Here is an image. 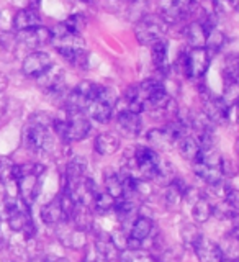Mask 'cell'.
Listing matches in <instances>:
<instances>
[{"label":"cell","mask_w":239,"mask_h":262,"mask_svg":"<svg viewBox=\"0 0 239 262\" xmlns=\"http://www.w3.org/2000/svg\"><path fill=\"white\" fill-rule=\"evenodd\" d=\"M51 43L54 45L56 51L64 56L71 64L77 68H87L89 54L85 51V41L77 33H72L59 23L51 31Z\"/></svg>","instance_id":"cell-1"},{"label":"cell","mask_w":239,"mask_h":262,"mask_svg":"<svg viewBox=\"0 0 239 262\" xmlns=\"http://www.w3.org/2000/svg\"><path fill=\"white\" fill-rule=\"evenodd\" d=\"M39 216L43 220V223H46V225H59L62 221H66L59 196H57V199H53L51 202H48L45 207L41 208Z\"/></svg>","instance_id":"cell-20"},{"label":"cell","mask_w":239,"mask_h":262,"mask_svg":"<svg viewBox=\"0 0 239 262\" xmlns=\"http://www.w3.org/2000/svg\"><path fill=\"white\" fill-rule=\"evenodd\" d=\"M177 144H179V151H180V156H182L184 159H187V161H195V158L199 156V152H200V143L197 141V138L193 136V135H187V136H184V138H180L179 141H177Z\"/></svg>","instance_id":"cell-26"},{"label":"cell","mask_w":239,"mask_h":262,"mask_svg":"<svg viewBox=\"0 0 239 262\" xmlns=\"http://www.w3.org/2000/svg\"><path fill=\"white\" fill-rule=\"evenodd\" d=\"M211 30H208L205 25L202 23V20H195L190 21L184 30V35L187 43L192 48H205V41H207V35Z\"/></svg>","instance_id":"cell-17"},{"label":"cell","mask_w":239,"mask_h":262,"mask_svg":"<svg viewBox=\"0 0 239 262\" xmlns=\"http://www.w3.org/2000/svg\"><path fill=\"white\" fill-rule=\"evenodd\" d=\"M20 39L30 48H41L48 43H51V30L46 27H35L27 31H20Z\"/></svg>","instance_id":"cell-16"},{"label":"cell","mask_w":239,"mask_h":262,"mask_svg":"<svg viewBox=\"0 0 239 262\" xmlns=\"http://www.w3.org/2000/svg\"><path fill=\"white\" fill-rule=\"evenodd\" d=\"M213 215V205L205 195H202L200 199H197L192 203V216L195 220V223H207Z\"/></svg>","instance_id":"cell-24"},{"label":"cell","mask_w":239,"mask_h":262,"mask_svg":"<svg viewBox=\"0 0 239 262\" xmlns=\"http://www.w3.org/2000/svg\"><path fill=\"white\" fill-rule=\"evenodd\" d=\"M167 31V23L164 21L161 15H146L136 23L135 27V36L139 41V45H153L156 41L162 39V36Z\"/></svg>","instance_id":"cell-5"},{"label":"cell","mask_w":239,"mask_h":262,"mask_svg":"<svg viewBox=\"0 0 239 262\" xmlns=\"http://www.w3.org/2000/svg\"><path fill=\"white\" fill-rule=\"evenodd\" d=\"M92 205L95 213H98V215H108L110 211H113L115 199L106 192H97L92 200Z\"/></svg>","instance_id":"cell-28"},{"label":"cell","mask_w":239,"mask_h":262,"mask_svg":"<svg viewBox=\"0 0 239 262\" xmlns=\"http://www.w3.org/2000/svg\"><path fill=\"white\" fill-rule=\"evenodd\" d=\"M147 143L151 144L149 147H153L154 151H166L177 144V138L167 126H162L154 128L147 133Z\"/></svg>","instance_id":"cell-12"},{"label":"cell","mask_w":239,"mask_h":262,"mask_svg":"<svg viewBox=\"0 0 239 262\" xmlns=\"http://www.w3.org/2000/svg\"><path fill=\"white\" fill-rule=\"evenodd\" d=\"M48 262H69L68 259H64V257H56L53 260H48Z\"/></svg>","instance_id":"cell-38"},{"label":"cell","mask_w":239,"mask_h":262,"mask_svg":"<svg viewBox=\"0 0 239 262\" xmlns=\"http://www.w3.org/2000/svg\"><path fill=\"white\" fill-rule=\"evenodd\" d=\"M153 229H154L153 220L149 216L139 215V216H136V220H133V223H131L128 236L131 237V239H135V241L144 243L147 237L151 236Z\"/></svg>","instance_id":"cell-18"},{"label":"cell","mask_w":239,"mask_h":262,"mask_svg":"<svg viewBox=\"0 0 239 262\" xmlns=\"http://www.w3.org/2000/svg\"><path fill=\"white\" fill-rule=\"evenodd\" d=\"M105 192L112 195L115 200L121 199L123 185H121V179L118 176V172H113V170L105 172Z\"/></svg>","instance_id":"cell-27"},{"label":"cell","mask_w":239,"mask_h":262,"mask_svg":"<svg viewBox=\"0 0 239 262\" xmlns=\"http://www.w3.org/2000/svg\"><path fill=\"white\" fill-rule=\"evenodd\" d=\"M56 226H57V237H59V241L66 248L80 251L87 246V233L82 231V229H77L71 221H62V223Z\"/></svg>","instance_id":"cell-8"},{"label":"cell","mask_w":239,"mask_h":262,"mask_svg":"<svg viewBox=\"0 0 239 262\" xmlns=\"http://www.w3.org/2000/svg\"><path fill=\"white\" fill-rule=\"evenodd\" d=\"M172 2H174V0H161V8L164 10V8H167Z\"/></svg>","instance_id":"cell-37"},{"label":"cell","mask_w":239,"mask_h":262,"mask_svg":"<svg viewBox=\"0 0 239 262\" xmlns=\"http://www.w3.org/2000/svg\"><path fill=\"white\" fill-rule=\"evenodd\" d=\"M211 2V15H226L236 8L237 0H210Z\"/></svg>","instance_id":"cell-34"},{"label":"cell","mask_w":239,"mask_h":262,"mask_svg":"<svg viewBox=\"0 0 239 262\" xmlns=\"http://www.w3.org/2000/svg\"><path fill=\"white\" fill-rule=\"evenodd\" d=\"M211 54L205 48H192L182 59L184 74L188 79H200L208 71Z\"/></svg>","instance_id":"cell-7"},{"label":"cell","mask_w":239,"mask_h":262,"mask_svg":"<svg viewBox=\"0 0 239 262\" xmlns=\"http://www.w3.org/2000/svg\"><path fill=\"white\" fill-rule=\"evenodd\" d=\"M35 27H39V15L33 8H21L13 16V28L16 31H27Z\"/></svg>","instance_id":"cell-19"},{"label":"cell","mask_w":239,"mask_h":262,"mask_svg":"<svg viewBox=\"0 0 239 262\" xmlns=\"http://www.w3.org/2000/svg\"><path fill=\"white\" fill-rule=\"evenodd\" d=\"M218 220H236L237 218V208L228 205L226 202H221L218 205H213V215Z\"/></svg>","instance_id":"cell-32"},{"label":"cell","mask_w":239,"mask_h":262,"mask_svg":"<svg viewBox=\"0 0 239 262\" xmlns=\"http://www.w3.org/2000/svg\"><path fill=\"white\" fill-rule=\"evenodd\" d=\"M28 2H30V8H33V10H36V8H39L41 0H28Z\"/></svg>","instance_id":"cell-36"},{"label":"cell","mask_w":239,"mask_h":262,"mask_svg":"<svg viewBox=\"0 0 239 262\" xmlns=\"http://www.w3.org/2000/svg\"><path fill=\"white\" fill-rule=\"evenodd\" d=\"M203 108H205V117L208 118L210 123H215V125H221V123H226L228 118H229V110H231L225 103L223 98L213 97V95L205 97Z\"/></svg>","instance_id":"cell-10"},{"label":"cell","mask_w":239,"mask_h":262,"mask_svg":"<svg viewBox=\"0 0 239 262\" xmlns=\"http://www.w3.org/2000/svg\"><path fill=\"white\" fill-rule=\"evenodd\" d=\"M53 66L51 56L45 51H33L23 61V74L28 77L38 79L41 74H45Z\"/></svg>","instance_id":"cell-9"},{"label":"cell","mask_w":239,"mask_h":262,"mask_svg":"<svg viewBox=\"0 0 239 262\" xmlns=\"http://www.w3.org/2000/svg\"><path fill=\"white\" fill-rule=\"evenodd\" d=\"M193 252L199 262H223V252H221L220 244H216L215 241L208 239V237L202 236L199 241L193 246Z\"/></svg>","instance_id":"cell-11"},{"label":"cell","mask_w":239,"mask_h":262,"mask_svg":"<svg viewBox=\"0 0 239 262\" xmlns=\"http://www.w3.org/2000/svg\"><path fill=\"white\" fill-rule=\"evenodd\" d=\"M223 162L225 159L221 158V154L216 149H213V147L200 149L199 156H197L193 161V172L205 184L215 187L225 180Z\"/></svg>","instance_id":"cell-3"},{"label":"cell","mask_w":239,"mask_h":262,"mask_svg":"<svg viewBox=\"0 0 239 262\" xmlns=\"http://www.w3.org/2000/svg\"><path fill=\"white\" fill-rule=\"evenodd\" d=\"M84 2H92V0H84Z\"/></svg>","instance_id":"cell-39"},{"label":"cell","mask_w":239,"mask_h":262,"mask_svg":"<svg viewBox=\"0 0 239 262\" xmlns=\"http://www.w3.org/2000/svg\"><path fill=\"white\" fill-rule=\"evenodd\" d=\"M94 248L97 249V252L100 254V257L103 259V262H115L120 257V249L113 244V241L110 239V236L106 231H97V237L94 243Z\"/></svg>","instance_id":"cell-13"},{"label":"cell","mask_w":239,"mask_h":262,"mask_svg":"<svg viewBox=\"0 0 239 262\" xmlns=\"http://www.w3.org/2000/svg\"><path fill=\"white\" fill-rule=\"evenodd\" d=\"M151 56L156 69L161 72L169 71V61H167V43L164 39L156 41L151 45Z\"/></svg>","instance_id":"cell-25"},{"label":"cell","mask_w":239,"mask_h":262,"mask_svg":"<svg viewBox=\"0 0 239 262\" xmlns=\"http://www.w3.org/2000/svg\"><path fill=\"white\" fill-rule=\"evenodd\" d=\"M162 158L158 151H154L149 146H138L135 147L133 156L129 158L125 169L129 176L138 180H156L161 169Z\"/></svg>","instance_id":"cell-2"},{"label":"cell","mask_w":239,"mask_h":262,"mask_svg":"<svg viewBox=\"0 0 239 262\" xmlns=\"http://www.w3.org/2000/svg\"><path fill=\"white\" fill-rule=\"evenodd\" d=\"M53 120L43 121L39 117H35L30 123L27 129H25V141L28 147L35 152L48 151V147L51 146V133H49V126H51Z\"/></svg>","instance_id":"cell-6"},{"label":"cell","mask_w":239,"mask_h":262,"mask_svg":"<svg viewBox=\"0 0 239 262\" xmlns=\"http://www.w3.org/2000/svg\"><path fill=\"white\" fill-rule=\"evenodd\" d=\"M203 234L200 233V229L197 225H192V223H187L182 226V229H180V237H182V241L185 246H188V248H193L195 243L200 239Z\"/></svg>","instance_id":"cell-31"},{"label":"cell","mask_w":239,"mask_h":262,"mask_svg":"<svg viewBox=\"0 0 239 262\" xmlns=\"http://www.w3.org/2000/svg\"><path fill=\"white\" fill-rule=\"evenodd\" d=\"M113 103L105 102V100H92L87 105V112L95 121L98 123H108L113 113Z\"/></svg>","instance_id":"cell-23"},{"label":"cell","mask_w":239,"mask_h":262,"mask_svg":"<svg viewBox=\"0 0 239 262\" xmlns=\"http://www.w3.org/2000/svg\"><path fill=\"white\" fill-rule=\"evenodd\" d=\"M36 80L41 85V89L48 90V92L57 94V92H61L64 87V71L61 68L51 66V68H49L45 74H41Z\"/></svg>","instance_id":"cell-14"},{"label":"cell","mask_w":239,"mask_h":262,"mask_svg":"<svg viewBox=\"0 0 239 262\" xmlns=\"http://www.w3.org/2000/svg\"><path fill=\"white\" fill-rule=\"evenodd\" d=\"M85 252H84V257H82V262H103V259L100 257V254L97 252V249L92 246H85Z\"/></svg>","instance_id":"cell-35"},{"label":"cell","mask_w":239,"mask_h":262,"mask_svg":"<svg viewBox=\"0 0 239 262\" xmlns=\"http://www.w3.org/2000/svg\"><path fill=\"white\" fill-rule=\"evenodd\" d=\"M225 41H226V38H225L223 33H221L220 30H216V28H213L207 35V41H205V49H207L210 54L216 53V51H220V49L225 46Z\"/></svg>","instance_id":"cell-30"},{"label":"cell","mask_w":239,"mask_h":262,"mask_svg":"<svg viewBox=\"0 0 239 262\" xmlns=\"http://www.w3.org/2000/svg\"><path fill=\"white\" fill-rule=\"evenodd\" d=\"M62 25H64V27L68 28L69 31L77 33V35H80L82 30L85 28L87 21H85V16L82 15V13H74V15H71L69 18L66 20V21H62Z\"/></svg>","instance_id":"cell-33"},{"label":"cell","mask_w":239,"mask_h":262,"mask_svg":"<svg viewBox=\"0 0 239 262\" xmlns=\"http://www.w3.org/2000/svg\"><path fill=\"white\" fill-rule=\"evenodd\" d=\"M94 147L100 156H112L113 152L118 151L120 139L117 135H113V133H100L95 138Z\"/></svg>","instance_id":"cell-22"},{"label":"cell","mask_w":239,"mask_h":262,"mask_svg":"<svg viewBox=\"0 0 239 262\" xmlns=\"http://www.w3.org/2000/svg\"><path fill=\"white\" fill-rule=\"evenodd\" d=\"M187 190V185L182 179L176 177L166 188V195H164V200L169 208H177L180 202L184 200V193Z\"/></svg>","instance_id":"cell-21"},{"label":"cell","mask_w":239,"mask_h":262,"mask_svg":"<svg viewBox=\"0 0 239 262\" xmlns=\"http://www.w3.org/2000/svg\"><path fill=\"white\" fill-rule=\"evenodd\" d=\"M68 118L53 120L51 126L56 136L64 143L82 141L90 133V121L84 112H66Z\"/></svg>","instance_id":"cell-4"},{"label":"cell","mask_w":239,"mask_h":262,"mask_svg":"<svg viewBox=\"0 0 239 262\" xmlns=\"http://www.w3.org/2000/svg\"><path fill=\"white\" fill-rule=\"evenodd\" d=\"M118 262H158V260L149 252H146L143 249H136V251L123 249L120 252Z\"/></svg>","instance_id":"cell-29"},{"label":"cell","mask_w":239,"mask_h":262,"mask_svg":"<svg viewBox=\"0 0 239 262\" xmlns=\"http://www.w3.org/2000/svg\"><path fill=\"white\" fill-rule=\"evenodd\" d=\"M117 123H118V128L121 129V133L125 136H129V138L138 136L139 131H141V126H143L139 115L133 113V112H128V110L118 112Z\"/></svg>","instance_id":"cell-15"}]
</instances>
